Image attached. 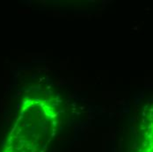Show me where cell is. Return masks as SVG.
Masks as SVG:
<instances>
[{
  "instance_id": "2",
  "label": "cell",
  "mask_w": 153,
  "mask_h": 152,
  "mask_svg": "<svg viewBox=\"0 0 153 152\" xmlns=\"http://www.w3.org/2000/svg\"><path fill=\"white\" fill-rule=\"evenodd\" d=\"M135 152H153V130L147 131L140 141Z\"/></svg>"
},
{
  "instance_id": "1",
  "label": "cell",
  "mask_w": 153,
  "mask_h": 152,
  "mask_svg": "<svg viewBox=\"0 0 153 152\" xmlns=\"http://www.w3.org/2000/svg\"><path fill=\"white\" fill-rule=\"evenodd\" d=\"M3 152H46L56 136L60 108L51 95L27 98Z\"/></svg>"
}]
</instances>
